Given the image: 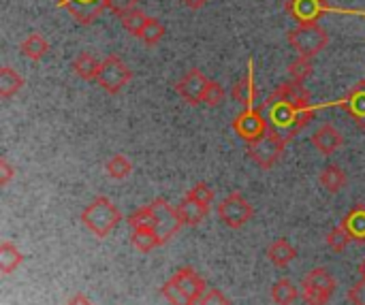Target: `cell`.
Segmentation results:
<instances>
[{"label":"cell","instance_id":"4fadbf2b","mask_svg":"<svg viewBox=\"0 0 365 305\" xmlns=\"http://www.w3.org/2000/svg\"><path fill=\"white\" fill-rule=\"evenodd\" d=\"M342 143H344L342 133L331 124H323L312 133V145L325 156H331L334 152H338L342 148Z\"/></svg>","mask_w":365,"mask_h":305},{"label":"cell","instance_id":"5b68a950","mask_svg":"<svg viewBox=\"0 0 365 305\" xmlns=\"http://www.w3.org/2000/svg\"><path fill=\"white\" fill-rule=\"evenodd\" d=\"M287 143H289L287 139H282L276 130L269 128L261 139L248 143V154H250V158H252L261 169L267 171V169H272V167L280 160V156H282Z\"/></svg>","mask_w":365,"mask_h":305},{"label":"cell","instance_id":"8d00e7d4","mask_svg":"<svg viewBox=\"0 0 365 305\" xmlns=\"http://www.w3.org/2000/svg\"><path fill=\"white\" fill-rule=\"evenodd\" d=\"M13 173H15V171H13V167L9 165V160H6V158H2V160H0V184H2V186H6V184L11 182Z\"/></svg>","mask_w":365,"mask_h":305},{"label":"cell","instance_id":"74e56055","mask_svg":"<svg viewBox=\"0 0 365 305\" xmlns=\"http://www.w3.org/2000/svg\"><path fill=\"white\" fill-rule=\"evenodd\" d=\"M64 305H94L86 295H75V297H71L68 301Z\"/></svg>","mask_w":365,"mask_h":305},{"label":"cell","instance_id":"ac0fdd59","mask_svg":"<svg viewBox=\"0 0 365 305\" xmlns=\"http://www.w3.org/2000/svg\"><path fill=\"white\" fill-rule=\"evenodd\" d=\"M130 242L139 252H152L154 248H160L165 244V237L154 229H133Z\"/></svg>","mask_w":365,"mask_h":305},{"label":"cell","instance_id":"d590c367","mask_svg":"<svg viewBox=\"0 0 365 305\" xmlns=\"http://www.w3.org/2000/svg\"><path fill=\"white\" fill-rule=\"evenodd\" d=\"M349 301L353 305H365V278H361L357 284L351 286V291H349Z\"/></svg>","mask_w":365,"mask_h":305},{"label":"cell","instance_id":"30bf717a","mask_svg":"<svg viewBox=\"0 0 365 305\" xmlns=\"http://www.w3.org/2000/svg\"><path fill=\"white\" fill-rule=\"evenodd\" d=\"M56 4L68 11L79 24L90 26L98 19V15L107 9L105 0H56Z\"/></svg>","mask_w":365,"mask_h":305},{"label":"cell","instance_id":"277c9868","mask_svg":"<svg viewBox=\"0 0 365 305\" xmlns=\"http://www.w3.org/2000/svg\"><path fill=\"white\" fill-rule=\"evenodd\" d=\"M289 43L304 58H312L329 45V34L317 21H308V24H299L289 32Z\"/></svg>","mask_w":365,"mask_h":305},{"label":"cell","instance_id":"7a4b0ae2","mask_svg":"<svg viewBox=\"0 0 365 305\" xmlns=\"http://www.w3.org/2000/svg\"><path fill=\"white\" fill-rule=\"evenodd\" d=\"M122 220L120 210L107 199V197H96L83 212H81V222L88 231H92L96 237H107L118 222Z\"/></svg>","mask_w":365,"mask_h":305},{"label":"cell","instance_id":"d4e9b609","mask_svg":"<svg viewBox=\"0 0 365 305\" xmlns=\"http://www.w3.org/2000/svg\"><path fill=\"white\" fill-rule=\"evenodd\" d=\"M255 94H257V90H255V81H252V71H248L246 79H242V81H237L233 86L231 96H233V100H237V103H242L246 107H252Z\"/></svg>","mask_w":365,"mask_h":305},{"label":"cell","instance_id":"836d02e7","mask_svg":"<svg viewBox=\"0 0 365 305\" xmlns=\"http://www.w3.org/2000/svg\"><path fill=\"white\" fill-rule=\"evenodd\" d=\"M201 305H231L229 301V297L222 293V291H218V289H210L203 297H201Z\"/></svg>","mask_w":365,"mask_h":305},{"label":"cell","instance_id":"2e32d148","mask_svg":"<svg viewBox=\"0 0 365 305\" xmlns=\"http://www.w3.org/2000/svg\"><path fill=\"white\" fill-rule=\"evenodd\" d=\"M207 212H210V207L199 205L197 201L186 199V197H184V201L178 205V216H180L182 224H188V227H197V224H201V222L205 220Z\"/></svg>","mask_w":365,"mask_h":305},{"label":"cell","instance_id":"ba28073f","mask_svg":"<svg viewBox=\"0 0 365 305\" xmlns=\"http://www.w3.org/2000/svg\"><path fill=\"white\" fill-rule=\"evenodd\" d=\"M233 128H235V133H237L244 141L252 143V141L261 139V137L269 130V124H267V118H265L263 109L246 107V111L240 113V115L235 118Z\"/></svg>","mask_w":365,"mask_h":305},{"label":"cell","instance_id":"9c48e42d","mask_svg":"<svg viewBox=\"0 0 365 305\" xmlns=\"http://www.w3.org/2000/svg\"><path fill=\"white\" fill-rule=\"evenodd\" d=\"M210 79H205V75L199 68H190L188 73H184V77L175 83L178 94L192 107L203 103V94L207 90Z\"/></svg>","mask_w":365,"mask_h":305},{"label":"cell","instance_id":"9a60e30c","mask_svg":"<svg viewBox=\"0 0 365 305\" xmlns=\"http://www.w3.org/2000/svg\"><path fill=\"white\" fill-rule=\"evenodd\" d=\"M344 107L355 118L357 126L365 128V81H359L344 98Z\"/></svg>","mask_w":365,"mask_h":305},{"label":"cell","instance_id":"f35d334b","mask_svg":"<svg viewBox=\"0 0 365 305\" xmlns=\"http://www.w3.org/2000/svg\"><path fill=\"white\" fill-rule=\"evenodd\" d=\"M188 9H201L207 0H182Z\"/></svg>","mask_w":365,"mask_h":305},{"label":"cell","instance_id":"6da1fadb","mask_svg":"<svg viewBox=\"0 0 365 305\" xmlns=\"http://www.w3.org/2000/svg\"><path fill=\"white\" fill-rule=\"evenodd\" d=\"M263 113L269 128L276 130L282 139L291 141L314 118V109L310 107V92L299 81H284L265 100Z\"/></svg>","mask_w":365,"mask_h":305},{"label":"cell","instance_id":"8fae6325","mask_svg":"<svg viewBox=\"0 0 365 305\" xmlns=\"http://www.w3.org/2000/svg\"><path fill=\"white\" fill-rule=\"evenodd\" d=\"M171 282L182 291V295L188 301H201V297L207 293L205 291V280L192 269V267H182L171 276Z\"/></svg>","mask_w":365,"mask_h":305},{"label":"cell","instance_id":"f1b7e54d","mask_svg":"<svg viewBox=\"0 0 365 305\" xmlns=\"http://www.w3.org/2000/svg\"><path fill=\"white\" fill-rule=\"evenodd\" d=\"M163 36H165V26H163L158 19H154V17H150V19H148L145 28H143V30H141V34H139V38H141L148 47L158 45V43L163 41Z\"/></svg>","mask_w":365,"mask_h":305},{"label":"cell","instance_id":"60d3db41","mask_svg":"<svg viewBox=\"0 0 365 305\" xmlns=\"http://www.w3.org/2000/svg\"><path fill=\"white\" fill-rule=\"evenodd\" d=\"M186 305H201L199 301H190V304H186Z\"/></svg>","mask_w":365,"mask_h":305},{"label":"cell","instance_id":"ab89813d","mask_svg":"<svg viewBox=\"0 0 365 305\" xmlns=\"http://www.w3.org/2000/svg\"><path fill=\"white\" fill-rule=\"evenodd\" d=\"M359 276H361V278H365V259L361 261V265H359Z\"/></svg>","mask_w":365,"mask_h":305},{"label":"cell","instance_id":"52a82bcc","mask_svg":"<svg viewBox=\"0 0 365 305\" xmlns=\"http://www.w3.org/2000/svg\"><path fill=\"white\" fill-rule=\"evenodd\" d=\"M218 216L220 220L229 227V229H240L246 222L252 220L255 210L252 205L246 201V197L242 192H231L220 205H218Z\"/></svg>","mask_w":365,"mask_h":305},{"label":"cell","instance_id":"d6a6232c","mask_svg":"<svg viewBox=\"0 0 365 305\" xmlns=\"http://www.w3.org/2000/svg\"><path fill=\"white\" fill-rule=\"evenodd\" d=\"M160 293H163V297L169 301L171 305H186V304H190L184 295H182V291L169 280V282H165L163 284V289H160Z\"/></svg>","mask_w":365,"mask_h":305},{"label":"cell","instance_id":"1f68e13d","mask_svg":"<svg viewBox=\"0 0 365 305\" xmlns=\"http://www.w3.org/2000/svg\"><path fill=\"white\" fill-rule=\"evenodd\" d=\"M222 100H225V88L218 81H210L207 83V90L203 94V103L207 107H218Z\"/></svg>","mask_w":365,"mask_h":305},{"label":"cell","instance_id":"4316f807","mask_svg":"<svg viewBox=\"0 0 365 305\" xmlns=\"http://www.w3.org/2000/svg\"><path fill=\"white\" fill-rule=\"evenodd\" d=\"M327 246H329V250H334V252H344L346 248H349V244L351 242H355L353 239V235L349 233V229L344 227V224H338L336 229H331L329 231V235H327Z\"/></svg>","mask_w":365,"mask_h":305},{"label":"cell","instance_id":"4dcf8cb0","mask_svg":"<svg viewBox=\"0 0 365 305\" xmlns=\"http://www.w3.org/2000/svg\"><path fill=\"white\" fill-rule=\"evenodd\" d=\"M186 199H192V201H197L199 205L210 207V205L214 203V190H212L205 182H199V184H195V186L186 192Z\"/></svg>","mask_w":365,"mask_h":305},{"label":"cell","instance_id":"603a6c76","mask_svg":"<svg viewBox=\"0 0 365 305\" xmlns=\"http://www.w3.org/2000/svg\"><path fill=\"white\" fill-rule=\"evenodd\" d=\"M342 224L349 229V233L353 235L355 242H365V205H355L346 214Z\"/></svg>","mask_w":365,"mask_h":305},{"label":"cell","instance_id":"ffe728a7","mask_svg":"<svg viewBox=\"0 0 365 305\" xmlns=\"http://www.w3.org/2000/svg\"><path fill=\"white\" fill-rule=\"evenodd\" d=\"M302 289H297L291 280L282 278L272 286V301L276 305H291L299 299Z\"/></svg>","mask_w":365,"mask_h":305},{"label":"cell","instance_id":"e575fe53","mask_svg":"<svg viewBox=\"0 0 365 305\" xmlns=\"http://www.w3.org/2000/svg\"><path fill=\"white\" fill-rule=\"evenodd\" d=\"M139 0H105V6L109 11H113L115 15H124L126 11L135 9Z\"/></svg>","mask_w":365,"mask_h":305},{"label":"cell","instance_id":"8992f818","mask_svg":"<svg viewBox=\"0 0 365 305\" xmlns=\"http://www.w3.org/2000/svg\"><path fill=\"white\" fill-rule=\"evenodd\" d=\"M130 77H133V73H130V68L124 64V60H120L118 56H109V58L101 64L96 83H98L105 92L118 94V92L130 81Z\"/></svg>","mask_w":365,"mask_h":305},{"label":"cell","instance_id":"3957f363","mask_svg":"<svg viewBox=\"0 0 365 305\" xmlns=\"http://www.w3.org/2000/svg\"><path fill=\"white\" fill-rule=\"evenodd\" d=\"M336 293V278L327 267H314L302 280V297L306 305H327Z\"/></svg>","mask_w":365,"mask_h":305},{"label":"cell","instance_id":"44dd1931","mask_svg":"<svg viewBox=\"0 0 365 305\" xmlns=\"http://www.w3.org/2000/svg\"><path fill=\"white\" fill-rule=\"evenodd\" d=\"M21 263H24V254L17 250V246H13L11 242H2L0 244V272L4 276H11Z\"/></svg>","mask_w":365,"mask_h":305},{"label":"cell","instance_id":"d6986e66","mask_svg":"<svg viewBox=\"0 0 365 305\" xmlns=\"http://www.w3.org/2000/svg\"><path fill=\"white\" fill-rule=\"evenodd\" d=\"M19 51H21L26 58H30V60L38 62V60H43V58H45V53L49 51V45H47V41H45L38 32H32V34H28V36L21 41Z\"/></svg>","mask_w":365,"mask_h":305},{"label":"cell","instance_id":"5bb4252c","mask_svg":"<svg viewBox=\"0 0 365 305\" xmlns=\"http://www.w3.org/2000/svg\"><path fill=\"white\" fill-rule=\"evenodd\" d=\"M267 259H269V263L276 265V267H287V265H291V263L297 259V250H295V246L289 244L287 237H280V239H276V242L269 244V248H267Z\"/></svg>","mask_w":365,"mask_h":305},{"label":"cell","instance_id":"cb8c5ba5","mask_svg":"<svg viewBox=\"0 0 365 305\" xmlns=\"http://www.w3.org/2000/svg\"><path fill=\"white\" fill-rule=\"evenodd\" d=\"M24 86V79L17 71H13L11 66H2L0 68V96L2 98H11L15 96Z\"/></svg>","mask_w":365,"mask_h":305},{"label":"cell","instance_id":"83f0119b","mask_svg":"<svg viewBox=\"0 0 365 305\" xmlns=\"http://www.w3.org/2000/svg\"><path fill=\"white\" fill-rule=\"evenodd\" d=\"M120 19H122V26H124L130 34L139 36V34H141V30L145 28V24H148V19H150V17H148L143 11H139V9L135 6V9L126 11L124 15H120Z\"/></svg>","mask_w":365,"mask_h":305},{"label":"cell","instance_id":"7402d4cb","mask_svg":"<svg viewBox=\"0 0 365 305\" xmlns=\"http://www.w3.org/2000/svg\"><path fill=\"white\" fill-rule=\"evenodd\" d=\"M73 71L77 77L81 79H96L98 77V71H101V62L88 53V51H81L75 60H73Z\"/></svg>","mask_w":365,"mask_h":305},{"label":"cell","instance_id":"f546056e","mask_svg":"<svg viewBox=\"0 0 365 305\" xmlns=\"http://www.w3.org/2000/svg\"><path fill=\"white\" fill-rule=\"evenodd\" d=\"M312 71H314L312 60L302 56L299 60L291 62V66H289V77H291V81H299V83H304V81L312 75Z\"/></svg>","mask_w":365,"mask_h":305},{"label":"cell","instance_id":"484cf974","mask_svg":"<svg viewBox=\"0 0 365 305\" xmlns=\"http://www.w3.org/2000/svg\"><path fill=\"white\" fill-rule=\"evenodd\" d=\"M105 171H107V175L113 177V180H126V177L130 175V171H133V165H130V160H128L124 154H115V156H111V158L107 160Z\"/></svg>","mask_w":365,"mask_h":305},{"label":"cell","instance_id":"e0dca14e","mask_svg":"<svg viewBox=\"0 0 365 305\" xmlns=\"http://www.w3.org/2000/svg\"><path fill=\"white\" fill-rule=\"evenodd\" d=\"M319 182H321V186H323L327 192L336 195V192H340V190L346 188L349 177H346V173H344L338 165H327V167L321 171Z\"/></svg>","mask_w":365,"mask_h":305},{"label":"cell","instance_id":"7c38bea8","mask_svg":"<svg viewBox=\"0 0 365 305\" xmlns=\"http://www.w3.org/2000/svg\"><path fill=\"white\" fill-rule=\"evenodd\" d=\"M325 11H336V9H329L325 0H289L287 2V13H291V17H295L299 24L317 21Z\"/></svg>","mask_w":365,"mask_h":305}]
</instances>
